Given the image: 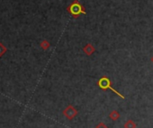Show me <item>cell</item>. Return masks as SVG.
Here are the masks:
<instances>
[{
  "label": "cell",
  "mask_w": 153,
  "mask_h": 128,
  "mask_svg": "<svg viewBox=\"0 0 153 128\" xmlns=\"http://www.w3.org/2000/svg\"><path fill=\"white\" fill-rule=\"evenodd\" d=\"M123 127H124V128H136V127H137V124H136V123H135L133 120L131 119V120H127V121L125 122Z\"/></svg>",
  "instance_id": "6"
},
{
  "label": "cell",
  "mask_w": 153,
  "mask_h": 128,
  "mask_svg": "<svg viewBox=\"0 0 153 128\" xmlns=\"http://www.w3.org/2000/svg\"><path fill=\"white\" fill-rule=\"evenodd\" d=\"M7 48H6V47L1 43V42H0V57H2L6 52H7Z\"/></svg>",
  "instance_id": "8"
},
{
  "label": "cell",
  "mask_w": 153,
  "mask_h": 128,
  "mask_svg": "<svg viewBox=\"0 0 153 128\" xmlns=\"http://www.w3.org/2000/svg\"><path fill=\"white\" fill-rule=\"evenodd\" d=\"M78 115V110L76 109L75 107H73L72 105H69L67 106L64 110H63V116L69 121L73 120Z\"/></svg>",
  "instance_id": "3"
},
{
  "label": "cell",
  "mask_w": 153,
  "mask_h": 128,
  "mask_svg": "<svg viewBox=\"0 0 153 128\" xmlns=\"http://www.w3.org/2000/svg\"><path fill=\"white\" fill-rule=\"evenodd\" d=\"M95 128H108V127H107L104 123H102V122H101V123H99V124H97V126H95Z\"/></svg>",
  "instance_id": "9"
},
{
  "label": "cell",
  "mask_w": 153,
  "mask_h": 128,
  "mask_svg": "<svg viewBox=\"0 0 153 128\" xmlns=\"http://www.w3.org/2000/svg\"><path fill=\"white\" fill-rule=\"evenodd\" d=\"M50 42H49L48 40H46V39H44V40H42V41L41 42V48L43 50H47V49L50 48Z\"/></svg>",
  "instance_id": "7"
},
{
  "label": "cell",
  "mask_w": 153,
  "mask_h": 128,
  "mask_svg": "<svg viewBox=\"0 0 153 128\" xmlns=\"http://www.w3.org/2000/svg\"><path fill=\"white\" fill-rule=\"evenodd\" d=\"M97 85H98V87L101 89V90H103V91H107V90H111L113 92H115V94H117L119 97H121L122 99H125V97L123 95H122L119 92H117L116 90H115L113 87H112V82L110 81V79L107 77V76H102L99 81H97Z\"/></svg>",
  "instance_id": "2"
},
{
  "label": "cell",
  "mask_w": 153,
  "mask_h": 128,
  "mask_svg": "<svg viewBox=\"0 0 153 128\" xmlns=\"http://www.w3.org/2000/svg\"><path fill=\"white\" fill-rule=\"evenodd\" d=\"M67 11L75 19H77L80 15H86L85 7L79 3L78 0H74V1L67 7Z\"/></svg>",
  "instance_id": "1"
},
{
  "label": "cell",
  "mask_w": 153,
  "mask_h": 128,
  "mask_svg": "<svg viewBox=\"0 0 153 128\" xmlns=\"http://www.w3.org/2000/svg\"><path fill=\"white\" fill-rule=\"evenodd\" d=\"M151 62H152V63H153V57H151Z\"/></svg>",
  "instance_id": "10"
},
{
  "label": "cell",
  "mask_w": 153,
  "mask_h": 128,
  "mask_svg": "<svg viewBox=\"0 0 153 128\" xmlns=\"http://www.w3.org/2000/svg\"><path fill=\"white\" fill-rule=\"evenodd\" d=\"M120 116H121V115H120V113H119L117 110H113V111L109 114V118L112 119L113 121L118 120V119L120 118Z\"/></svg>",
  "instance_id": "5"
},
{
  "label": "cell",
  "mask_w": 153,
  "mask_h": 128,
  "mask_svg": "<svg viewBox=\"0 0 153 128\" xmlns=\"http://www.w3.org/2000/svg\"><path fill=\"white\" fill-rule=\"evenodd\" d=\"M95 47H94L91 43H87V44L83 48V52H84L87 57L92 56V54L95 53Z\"/></svg>",
  "instance_id": "4"
}]
</instances>
